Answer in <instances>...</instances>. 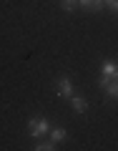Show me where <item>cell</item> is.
Returning <instances> with one entry per match:
<instances>
[{
  "label": "cell",
  "instance_id": "1",
  "mask_svg": "<svg viewBox=\"0 0 118 151\" xmlns=\"http://www.w3.org/2000/svg\"><path fill=\"white\" fill-rule=\"evenodd\" d=\"M48 131H50V121L45 119V116H33V119L28 121V134H30L33 139H43Z\"/></svg>",
  "mask_w": 118,
  "mask_h": 151
},
{
  "label": "cell",
  "instance_id": "2",
  "mask_svg": "<svg viewBox=\"0 0 118 151\" xmlns=\"http://www.w3.org/2000/svg\"><path fill=\"white\" fill-rule=\"evenodd\" d=\"M108 81H118V60L113 58H106L101 63V76H98V83L106 86Z\"/></svg>",
  "mask_w": 118,
  "mask_h": 151
},
{
  "label": "cell",
  "instance_id": "3",
  "mask_svg": "<svg viewBox=\"0 0 118 151\" xmlns=\"http://www.w3.org/2000/svg\"><path fill=\"white\" fill-rule=\"evenodd\" d=\"M55 91H58L60 98H70L73 96V81H70L68 76H60L58 81H55Z\"/></svg>",
  "mask_w": 118,
  "mask_h": 151
},
{
  "label": "cell",
  "instance_id": "4",
  "mask_svg": "<svg viewBox=\"0 0 118 151\" xmlns=\"http://www.w3.org/2000/svg\"><path fill=\"white\" fill-rule=\"evenodd\" d=\"M48 134H50V141H53V144H63V141L68 139V131H65L63 126H55V129H50Z\"/></svg>",
  "mask_w": 118,
  "mask_h": 151
},
{
  "label": "cell",
  "instance_id": "5",
  "mask_svg": "<svg viewBox=\"0 0 118 151\" xmlns=\"http://www.w3.org/2000/svg\"><path fill=\"white\" fill-rule=\"evenodd\" d=\"M70 103H73V111L75 113H86L88 111V101L83 96H75V93H73V96H70Z\"/></svg>",
  "mask_w": 118,
  "mask_h": 151
},
{
  "label": "cell",
  "instance_id": "6",
  "mask_svg": "<svg viewBox=\"0 0 118 151\" xmlns=\"http://www.w3.org/2000/svg\"><path fill=\"white\" fill-rule=\"evenodd\" d=\"M78 5H81L83 10H101L106 3H103V0H78Z\"/></svg>",
  "mask_w": 118,
  "mask_h": 151
},
{
  "label": "cell",
  "instance_id": "7",
  "mask_svg": "<svg viewBox=\"0 0 118 151\" xmlns=\"http://www.w3.org/2000/svg\"><path fill=\"white\" fill-rule=\"evenodd\" d=\"M103 91H106L108 98H118V81H108L106 86H103Z\"/></svg>",
  "mask_w": 118,
  "mask_h": 151
},
{
  "label": "cell",
  "instance_id": "8",
  "mask_svg": "<svg viewBox=\"0 0 118 151\" xmlns=\"http://www.w3.org/2000/svg\"><path fill=\"white\" fill-rule=\"evenodd\" d=\"M55 146H58V144H53V141H40V139H35V146H33V149H35V151H53Z\"/></svg>",
  "mask_w": 118,
  "mask_h": 151
},
{
  "label": "cell",
  "instance_id": "9",
  "mask_svg": "<svg viewBox=\"0 0 118 151\" xmlns=\"http://www.w3.org/2000/svg\"><path fill=\"white\" fill-rule=\"evenodd\" d=\"M60 8H63L65 13H70V10L78 8V0H60Z\"/></svg>",
  "mask_w": 118,
  "mask_h": 151
},
{
  "label": "cell",
  "instance_id": "10",
  "mask_svg": "<svg viewBox=\"0 0 118 151\" xmlns=\"http://www.w3.org/2000/svg\"><path fill=\"white\" fill-rule=\"evenodd\" d=\"M111 8H113L116 13H118V0H113V3H111Z\"/></svg>",
  "mask_w": 118,
  "mask_h": 151
},
{
  "label": "cell",
  "instance_id": "11",
  "mask_svg": "<svg viewBox=\"0 0 118 151\" xmlns=\"http://www.w3.org/2000/svg\"><path fill=\"white\" fill-rule=\"evenodd\" d=\"M103 3H106V5H111V3H113V0H103Z\"/></svg>",
  "mask_w": 118,
  "mask_h": 151
}]
</instances>
